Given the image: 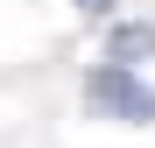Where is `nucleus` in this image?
Instances as JSON below:
<instances>
[{
  "mask_svg": "<svg viewBox=\"0 0 155 148\" xmlns=\"http://www.w3.org/2000/svg\"><path fill=\"white\" fill-rule=\"evenodd\" d=\"M85 99H92L99 113L127 120V127H148V120H155V85H141V71H113V64H99L92 78H85Z\"/></svg>",
  "mask_w": 155,
  "mask_h": 148,
  "instance_id": "1",
  "label": "nucleus"
},
{
  "mask_svg": "<svg viewBox=\"0 0 155 148\" xmlns=\"http://www.w3.org/2000/svg\"><path fill=\"white\" fill-rule=\"evenodd\" d=\"M106 64L113 71H148L155 64V21H106Z\"/></svg>",
  "mask_w": 155,
  "mask_h": 148,
  "instance_id": "2",
  "label": "nucleus"
},
{
  "mask_svg": "<svg viewBox=\"0 0 155 148\" xmlns=\"http://www.w3.org/2000/svg\"><path fill=\"white\" fill-rule=\"evenodd\" d=\"M113 7H120V0H78V14H85V21H113Z\"/></svg>",
  "mask_w": 155,
  "mask_h": 148,
  "instance_id": "3",
  "label": "nucleus"
}]
</instances>
